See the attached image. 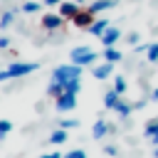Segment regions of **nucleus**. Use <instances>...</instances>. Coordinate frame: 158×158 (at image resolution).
<instances>
[{
    "label": "nucleus",
    "mask_w": 158,
    "mask_h": 158,
    "mask_svg": "<svg viewBox=\"0 0 158 158\" xmlns=\"http://www.w3.org/2000/svg\"><path fill=\"white\" fill-rule=\"evenodd\" d=\"M37 69H40L37 62H10L5 69H0V81H5V79H20V77H27V74H32Z\"/></svg>",
    "instance_id": "f257e3e1"
},
{
    "label": "nucleus",
    "mask_w": 158,
    "mask_h": 158,
    "mask_svg": "<svg viewBox=\"0 0 158 158\" xmlns=\"http://www.w3.org/2000/svg\"><path fill=\"white\" fill-rule=\"evenodd\" d=\"M72 79H81V67L79 64H59V67H54V72H52V81H57V84H69Z\"/></svg>",
    "instance_id": "f03ea898"
},
{
    "label": "nucleus",
    "mask_w": 158,
    "mask_h": 158,
    "mask_svg": "<svg viewBox=\"0 0 158 158\" xmlns=\"http://www.w3.org/2000/svg\"><path fill=\"white\" fill-rule=\"evenodd\" d=\"M69 59H72V64H79V67H89V64H94L99 57H96V52H94L91 47L81 44V47H74V49L69 52Z\"/></svg>",
    "instance_id": "7ed1b4c3"
},
{
    "label": "nucleus",
    "mask_w": 158,
    "mask_h": 158,
    "mask_svg": "<svg viewBox=\"0 0 158 158\" xmlns=\"http://www.w3.org/2000/svg\"><path fill=\"white\" fill-rule=\"evenodd\" d=\"M40 25H42L44 30H49V32H54V30H59V27L64 25V17H62L59 12H47V15H42V20H40Z\"/></svg>",
    "instance_id": "20e7f679"
},
{
    "label": "nucleus",
    "mask_w": 158,
    "mask_h": 158,
    "mask_svg": "<svg viewBox=\"0 0 158 158\" xmlns=\"http://www.w3.org/2000/svg\"><path fill=\"white\" fill-rule=\"evenodd\" d=\"M72 22H74V27H79V30H89V27L96 22V15H94V12H89V10H79V12H77V17H74Z\"/></svg>",
    "instance_id": "39448f33"
},
{
    "label": "nucleus",
    "mask_w": 158,
    "mask_h": 158,
    "mask_svg": "<svg viewBox=\"0 0 158 158\" xmlns=\"http://www.w3.org/2000/svg\"><path fill=\"white\" fill-rule=\"evenodd\" d=\"M57 111H72L77 106V94H62L59 99H54Z\"/></svg>",
    "instance_id": "423d86ee"
},
{
    "label": "nucleus",
    "mask_w": 158,
    "mask_h": 158,
    "mask_svg": "<svg viewBox=\"0 0 158 158\" xmlns=\"http://www.w3.org/2000/svg\"><path fill=\"white\" fill-rule=\"evenodd\" d=\"M77 12H79V2L64 0V2L59 5V15H62L64 20H74V17H77Z\"/></svg>",
    "instance_id": "0eeeda50"
},
{
    "label": "nucleus",
    "mask_w": 158,
    "mask_h": 158,
    "mask_svg": "<svg viewBox=\"0 0 158 158\" xmlns=\"http://www.w3.org/2000/svg\"><path fill=\"white\" fill-rule=\"evenodd\" d=\"M118 40H121V30H118V27H109V30L101 35V44H104V47H116Z\"/></svg>",
    "instance_id": "6e6552de"
},
{
    "label": "nucleus",
    "mask_w": 158,
    "mask_h": 158,
    "mask_svg": "<svg viewBox=\"0 0 158 158\" xmlns=\"http://www.w3.org/2000/svg\"><path fill=\"white\" fill-rule=\"evenodd\" d=\"M114 74V64H109V62H101V64H94V79H109Z\"/></svg>",
    "instance_id": "1a4fd4ad"
},
{
    "label": "nucleus",
    "mask_w": 158,
    "mask_h": 158,
    "mask_svg": "<svg viewBox=\"0 0 158 158\" xmlns=\"http://www.w3.org/2000/svg\"><path fill=\"white\" fill-rule=\"evenodd\" d=\"M116 5H118V0H94V2L89 5V12L99 15V12H104V10H111V7H116Z\"/></svg>",
    "instance_id": "9d476101"
},
{
    "label": "nucleus",
    "mask_w": 158,
    "mask_h": 158,
    "mask_svg": "<svg viewBox=\"0 0 158 158\" xmlns=\"http://www.w3.org/2000/svg\"><path fill=\"white\" fill-rule=\"evenodd\" d=\"M109 131H111V126H109V123H106L104 118H99V121H96V123L91 126V136H94L96 141H99V138H104V136H106Z\"/></svg>",
    "instance_id": "9b49d317"
},
{
    "label": "nucleus",
    "mask_w": 158,
    "mask_h": 158,
    "mask_svg": "<svg viewBox=\"0 0 158 158\" xmlns=\"http://www.w3.org/2000/svg\"><path fill=\"white\" fill-rule=\"evenodd\" d=\"M118 101H121V94H118V91H114V89H111V91H106V94H104V106H106V109H111V111H114V109L118 106Z\"/></svg>",
    "instance_id": "f8f14e48"
},
{
    "label": "nucleus",
    "mask_w": 158,
    "mask_h": 158,
    "mask_svg": "<svg viewBox=\"0 0 158 158\" xmlns=\"http://www.w3.org/2000/svg\"><path fill=\"white\" fill-rule=\"evenodd\" d=\"M104 62H109V64H116V62H121V52L116 49V47H104Z\"/></svg>",
    "instance_id": "ddd939ff"
},
{
    "label": "nucleus",
    "mask_w": 158,
    "mask_h": 158,
    "mask_svg": "<svg viewBox=\"0 0 158 158\" xmlns=\"http://www.w3.org/2000/svg\"><path fill=\"white\" fill-rule=\"evenodd\" d=\"M109 27H111V25H109V20H96V22L89 27V32H91V35H96V37L101 40V35H104Z\"/></svg>",
    "instance_id": "4468645a"
},
{
    "label": "nucleus",
    "mask_w": 158,
    "mask_h": 158,
    "mask_svg": "<svg viewBox=\"0 0 158 158\" xmlns=\"http://www.w3.org/2000/svg\"><path fill=\"white\" fill-rule=\"evenodd\" d=\"M114 111H116L121 118H128V116H131V111H136V109H133V104H128L126 99H121V101H118V106H116Z\"/></svg>",
    "instance_id": "2eb2a0df"
},
{
    "label": "nucleus",
    "mask_w": 158,
    "mask_h": 158,
    "mask_svg": "<svg viewBox=\"0 0 158 158\" xmlns=\"http://www.w3.org/2000/svg\"><path fill=\"white\" fill-rule=\"evenodd\" d=\"M44 2H40V0H27V2H22V7H20V12H25V15H32V12H40V7H42Z\"/></svg>",
    "instance_id": "dca6fc26"
},
{
    "label": "nucleus",
    "mask_w": 158,
    "mask_h": 158,
    "mask_svg": "<svg viewBox=\"0 0 158 158\" xmlns=\"http://www.w3.org/2000/svg\"><path fill=\"white\" fill-rule=\"evenodd\" d=\"M64 141H67V131H64V128H54V131L49 133V143H52V146H62Z\"/></svg>",
    "instance_id": "f3484780"
},
{
    "label": "nucleus",
    "mask_w": 158,
    "mask_h": 158,
    "mask_svg": "<svg viewBox=\"0 0 158 158\" xmlns=\"http://www.w3.org/2000/svg\"><path fill=\"white\" fill-rule=\"evenodd\" d=\"M143 133H146V138H153V136H158V116H153V118H148V121H146V128H143Z\"/></svg>",
    "instance_id": "a211bd4d"
},
{
    "label": "nucleus",
    "mask_w": 158,
    "mask_h": 158,
    "mask_svg": "<svg viewBox=\"0 0 158 158\" xmlns=\"http://www.w3.org/2000/svg\"><path fill=\"white\" fill-rule=\"evenodd\" d=\"M15 15H17L15 10L2 12V15H0V27H10V25H12V20H15Z\"/></svg>",
    "instance_id": "6ab92c4d"
},
{
    "label": "nucleus",
    "mask_w": 158,
    "mask_h": 158,
    "mask_svg": "<svg viewBox=\"0 0 158 158\" xmlns=\"http://www.w3.org/2000/svg\"><path fill=\"white\" fill-rule=\"evenodd\" d=\"M81 89V79H72L69 84H64V94H79Z\"/></svg>",
    "instance_id": "aec40b11"
},
{
    "label": "nucleus",
    "mask_w": 158,
    "mask_h": 158,
    "mask_svg": "<svg viewBox=\"0 0 158 158\" xmlns=\"http://www.w3.org/2000/svg\"><path fill=\"white\" fill-rule=\"evenodd\" d=\"M114 91H118L121 96L126 94V79L123 77H114Z\"/></svg>",
    "instance_id": "412c9836"
},
{
    "label": "nucleus",
    "mask_w": 158,
    "mask_h": 158,
    "mask_svg": "<svg viewBox=\"0 0 158 158\" xmlns=\"http://www.w3.org/2000/svg\"><path fill=\"white\" fill-rule=\"evenodd\" d=\"M146 59H148V62H153V64L158 62V42H153V44L148 47V52H146Z\"/></svg>",
    "instance_id": "4be33fe9"
},
{
    "label": "nucleus",
    "mask_w": 158,
    "mask_h": 158,
    "mask_svg": "<svg viewBox=\"0 0 158 158\" xmlns=\"http://www.w3.org/2000/svg\"><path fill=\"white\" fill-rule=\"evenodd\" d=\"M77 126H79V121H77V118H62V121H59V128H64V131L77 128Z\"/></svg>",
    "instance_id": "5701e85b"
},
{
    "label": "nucleus",
    "mask_w": 158,
    "mask_h": 158,
    "mask_svg": "<svg viewBox=\"0 0 158 158\" xmlns=\"http://www.w3.org/2000/svg\"><path fill=\"white\" fill-rule=\"evenodd\" d=\"M10 131H12V123H10L7 118H0V138H5Z\"/></svg>",
    "instance_id": "b1692460"
},
{
    "label": "nucleus",
    "mask_w": 158,
    "mask_h": 158,
    "mask_svg": "<svg viewBox=\"0 0 158 158\" xmlns=\"http://www.w3.org/2000/svg\"><path fill=\"white\" fill-rule=\"evenodd\" d=\"M64 158H86V153H84L81 148H74V151H69V153H64Z\"/></svg>",
    "instance_id": "393cba45"
},
{
    "label": "nucleus",
    "mask_w": 158,
    "mask_h": 158,
    "mask_svg": "<svg viewBox=\"0 0 158 158\" xmlns=\"http://www.w3.org/2000/svg\"><path fill=\"white\" fill-rule=\"evenodd\" d=\"M138 40H141V37H138V32H131V35L126 37V42H128V44H133V47L138 44Z\"/></svg>",
    "instance_id": "a878e982"
},
{
    "label": "nucleus",
    "mask_w": 158,
    "mask_h": 158,
    "mask_svg": "<svg viewBox=\"0 0 158 158\" xmlns=\"http://www.w3.org/2000/svg\"><path fill=\"white\" fill-rule=\"evenodd\" d=\"M104 153H106V156H118V148L109 143V146H104Z\"/></svg>",
    "instance_id": "bb28decb"
},
{
    "label": "nucleus",
    "mask_w": 158,
    "mask_h": 158,
    "mask_svg": "<svg viewBox=\"0 0 158 158\" xmlns=\"http://www.w3.org/2000/svg\"><path fill=\"white\" fill-rule=\"evenodd\" d=\"M40 158H64V153H59V151H52V153H44V156H40Z\"/></svg>",
    "instance_id": "cd10ccee"
},
{
    "label": "nucleus",
    "mask_w": 158,
    "mask_h": 158,
    "mask_svg": "<svg viewBox=\"0 0 158 158\" xmlns=\"http://www.w3.org/2000/svg\"><path fill=\"white\" fill-rule=\"evenodd\" d=\"M10 47V37H0V49H7Z\"/></svg>",
    "instance_id": "c85d7f7f"
},
{
    "label": "nucleus",
    "mask_w": 158,
    "mask_h": 158,
    "mask_svg": "<svg viewBox=\"0 0 158 158\" xmlns=\"http://www.w3.org/2000/svg\"><path fill=\"white\" fill-rule=\"evenodd\" d=\"M42 2H44V5H47V7H54V5H62V2H64V0H42Z\"/></svg>",
    "instance_id": "c756f323"
},
{
    "label": "nucleus",
    "mask_w": 158,
    "mask_h": 158,
    "mask_svg": "<svg viewBox=\"0 0 158 158\" xmlns=\"http://www.w3.org/2000/svg\"><path fill=\"white\" fill-rule=\"evenodd\" d=\"M143 106H146V99H138V101L133 104V109H143Z\"/></svg>",
    "instance_id": "7c9ffc66"
},
{
    "label": "nucleus",
    "mask_w": 158,
    "mask_h": 158,
    "mask_svg": "<svg viewBox=\"0 0 158 158\" xmlns=\"http://www.w3.org/2000/svg\"><path fill=\"white\" fill-rule=\"evenodd\" d=\"M151 143H153V146L158 148V136H153V138H151Z\"/></svg>",
    "instance_id": "2f4dec72"
},
{
    "label": "nucleus",
    "mask_w": 158,
    "mask_h": 158,
    "mask_svg": "<svg viewBox=\"0 0 158 158\" xmlns=\"http://www.w3.org/2000/svg\"><path fill=\"white\" fill-rule=\"evenodd\" d=\"M153 99H156V101H158V89H153Z\"/></svg>",
    "instance_id": "473e14b6"
},
{
    "label": "nucleus",
    "mask_w": 158,
    "mask_h": 158,
    "mask_svg": "<svg viewBox=\"0 0 158 158\" xmlns=\"http://www.w3.org/2000/svg\"><path fill=\"white\" fill-rule=\"evenodd\" d=\"M72 2H79V5H81V2H84V0H72Z\"/></svg>",
    "instance_id": "72a5a7b5"
},
{
    "label": "nucleus",
    "mask_w": 158,
    "mask_h": 158,
    "mask_svg": "<svg viewBox=\"0 0 158 158\" xmlns=\"http://www.w3.org/2000/svg\"><path fill=\"white\" fill-rule=\"evenodd\" d=\"M153 156H156V158H158V148H156V151H153Z\"/></svg>",
    "instance_id": "f704fd0d"
}]
</instances>
